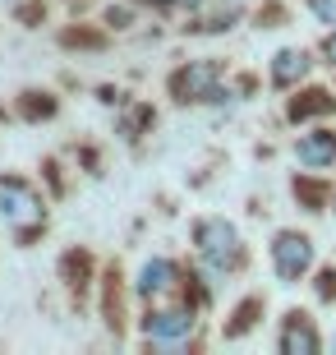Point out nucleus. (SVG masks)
<instances>
[{
	"mask_svg": "<svg viewBox=\"0 0 336 355\" xmlns=\"http://www.w3.org/2000/svg\"><path fill=\"white\" fill-rule=\"evenodd\" d=\"M323 51L332 55V65H336V33H332V37H327V46H323Z\"/></svg>",
	"mask_w": 336,
	"mask_h": 355,
	"instance_id": "nucleus-12",
	"label": "nucleus"
},
{
	"mask_svg": "<svg viewBox=\"0 0 336 355\" xmlns=\"http://www.w3.org/2000/svg\"><path fill=\"white\" fill-rule=\"evenodd\" d=\"M332 97H327V92H304V102H295L290 106V116L295 120H304V116H323V111H332Z\"/></svg>",
	"mask_w": 336,
	"mask_h": 355,
	"instance_id": "nucleus-10",
	"label": "nucleus"
},
{
	"mask_svg": "<svg viewBox=\"0 0 336 355\" xmlns=\"http://www.w3.org/2000/svg\"><path fill=\"white\" fill-rule=\"evenodd\" d=\"M175 263L170 259H152V263H143L139 272V295H166L170 286H175Z\"/></svg>",
	"mask_w": 336,
	"mask_h": 355,
	"instance_id": "nucleus-7",
	"label": "nucleus"
},
{
	"mask_svg": "<svg viewBox=\"0 0 336 355\" xmlns=\"http://www.w3.org/2000/svg\"><path fill=\"white\" fill-rule=\"evenodd\" d=\"M304 74H309V55L304 51H281L272 60V83H276V88H290V83L304 79Z\"/></svg>",
	"mask_w": 336,
	"mask_h": 355,
	"instance_id": "nucleus-9",
	"label": "nucleus"
},
{
	"mask_svg": "<svg viewBox=\"0 0 336 355\" xmlns=\"http://www.w3.org/2000/svg\"><path fill=\"white\" fill-rule=\"evenodd\" d=\"M170 92H175L180 102H207V97H217V65H212V60H198V65L180 69V74L170 79Z\"/></svg>",
	"mask_w": 336,
	"mask_h": 355,
	"instance_id": "nucleus-4",
	"label": "nucleus"
},
{
	"mask_svg": "<svg viewBox=\"0 0 336 355\" xmlns=\"http://www.w3.org/2000/svg\"><path fill=\"white\" fill-rule=\"evenodd\" d=\"M272 268H276L281 282H299L313 268V240L295 236V231H281V236L272 240Z\"/></svg>",
	"mask_w": 336,
	"mask_h": 355,
	"instance_id": "nucleus-3",
	"label": "nucleus"
},
{
	"mask_svg": "<svg viewBox=\"0 0 336 355\" xmlns=\"http://www.w3.org/2000/svg\"><path fill=\"white\" fill-rule=\"evenodd\" d=\"M0 217H5V226H14L19 240H28L42 222H46V208H42L37 189H33L28 180L5 175V180H0Z\"/></svg>",
	"mask_w": 336,
	"mask_h": 355,
	"instance_id": "nucleus-1",
	"label": "nucleus"
},
{
	"mask_svg": "<svg viewBox=\"0 0 336 355\" xmlns=\"http://www.w3.org/2000/svg\"><path fill=\"white\" fill-rule=\"evenodd\" d=\"M309 10L323 19V24H336V0H309Z\"/></svg>",
	"mask_w": 336,
	"mask_h": 355,
	"instance_id": "nucleus-11",
	"label": "nucleus"
},
{
	"mask_svg": "<svg viewBox=\"0 0 336 355\" xmlns=\"http://www.w3.org/2000/svg\"><path fill=\"white\" fill-rule=\"evenodd\" d=\"M318 346H323V342H318V332H313L299 314H290V323H285V332H281V351H285V355H295V351L313 355Z\"/></svg>",
	"mask_w": 336,
	"mask_h": 355,
	"instance_id": "nucleus-8",
	"label": "nucleus"
},
{
	"mask_svg": "<svg viewBox=\"0 0 336 355\" xmlns=\"http://www.w3.org/2000/svg\"><path fill=\"white\" fill-rule=\"evenodd\" d=\"M295 157L304 162V166H332L336 162V134H327V130L304 134V139L295 144Z\"/></svg>",
	"mask_w": 336,
	"mask_h": 355,
	"instance_id": "nucleus-6",
	"label": "nucleus"
},
{
	"mask_svg": "<svg viewBox=\"0 0 336 355\" xmlns=\"http://www.w3.org/2000/svg\"><path fill=\"white\" fill-rule=\"evenodd\" d=\"M143 332L152 342H184L194 332V314H180V309H161V314H148L143 318Z\"/></svg>",
	"mask_w": 336,
	"mask_h": 355,
	"instance_id": "nucleus-5",
	"label": "nucleus"
},
{
	"mask_svg": "<svg viewBox=\"0 0 336 355\" xmlns=\"http://www.w3.org/2000/svg\"><path fill=\"white\" fill-rule=\"evenodd\" d=\"M194 245L212 268H240L245 259V245H240V231L231 222H221V217H203L194 226Z\"/></svg>",
	"mask_w": 336,
	"mask_h": 355,
	"instance_id": "nucleus-2",
	"label": "nucleus"
}]
</instances>
